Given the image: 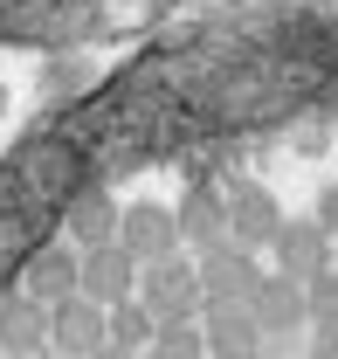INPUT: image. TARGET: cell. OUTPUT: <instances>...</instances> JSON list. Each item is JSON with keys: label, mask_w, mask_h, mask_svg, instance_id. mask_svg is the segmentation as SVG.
<instances>
[{"label": "cell", "mask_w": 338, "mask_h": 359, "mask_svg": "<svg viewBox=\"0 0 338 359\" xmlns=\"http://www.w3.org/2000/svg\"><path fill=\"white\" fill-rule=\"evenodd\" d=\"M48 346H55V359H104V346H111V311L90 304V297L55 304L48 311Z\"/></svg>", "instance_id": "2"}, {"label": "cell", "mask_w": 338, "mask_h": 359, "mask_svg": "<svg viewBox=\"0 0 338 359\" xmlns=\"http://www.w3.org/2000/svg\"><path fill=\"white\" fill-rule=\"evenodd\" d=\"M255 283H262V269H255V249H242V242L201 256V290H208V304H249Z\"/></svg>", "instance_id": "4"}, {"label": "cell", "mask_w": 338, "mask_h": 359, "mask_svg": "<svg viewBox=\"0 0 338 359\" xmlns=\"http://www.w3.org/2000/svg\"><path fill=\"white\" fill-rule=\"evenodd\" d=\"M173 215H180V242H194L201 256H214V249L235 242V228H228V194H214V187H194Z\"/></svg>", "instance_id": "7"}, {"label": "cell", "mask_w": 338, "mask_h": 359, "mask_svg": "<svg viewBox=\"0 0 338 359\" xmlns=\"http://www.w3.org/2000/svg\"><path fill=\"white\" fill-rule=\"evenodd\" d=\"M0 104H7V97H0Z\"/></svg>", "instance_id": "20"}, {"label": "cell", "mask_w": 338, "mask_h": 359, "mask_svg": "<svg viewBox=\"0 0 338 359\" xmlns=\"http://www.w3.org/2000/svg\"><path fill=\"white\" fill-rule=\"evenodd\" d=\"M311 359H338V332H318L311 339Z\"/></svg>", "instance_id": "17"}, {"label": "cell", "mask_w": 338, "mask_h": 359, "mask_svg": "<svg viewBox=\"0 0 338 359\" xmlns=\"http://www.w3.org/2000/svg\"><path fill=\"white\" fill-rule=\"evenodd\" d=\"M304 297H311V318H318V332H338V263L318 269L311 283H304Z\"/></svg>", "instance_id": "15"}, {"label": "cell", "mask_w": 338, "mask_h": 359, "mask_svg": "<svg viewBox=\"0 0 338 359\" xmlns=\"http://www.w3.org/2000/svg\"><path fill=\"white\" fill-rule=\"evenodd\" d=\"M249 311H255V325H262V332H297V325L311 318V297H304V283H297V276L269 269V276L255 283Z\"/></svg>", "instance_id": "9"}, {"label": "cell", "mask_w": 338, "mask_h": 359, "mask_svg": "<svg viewBox=\"0 0 338 359\" xmlns=\"http://www.w3.org/2000/svg\"><path fill=\"white\" fill-rule=\"evenodd\" d=\"M318 222H325V235L338 242V194H325V208H318Z\"/></svg>", "instance_id": "18"}, {"label": "cell", "mask_w": 338, "mask_h": 359, "mask_svg": "<svg viewBox=\"0 0 338 359\" xmlns=\"http://www.w3.org/2000/svg\"><path fill=\"white\" fill-rule=\"evenodd\" d=\"M118 242L152 269V263H166L173 249H180V215H166V208H131L125 228H118Z\"/></svg>", "instance_id": "10"}, {"label": "cell", "mask_w": 338, "mask_h": 359, "mask_svg": "<svg viewBox=\"0 0 338 359\" xmlns=\"http://www.w3.org/2000/svg\"><path fill=\"white\" fill-rule=\"evenodd\" d=\"M208 353L214 359H262V325L249 304H214L208 318Z\"/></svg>", "instance_id": "11"}, {"label": "cell", "mask_w": 338, "mask_h": 359, "mask_svg": "<svg viewBox=\"0 0 338 359\" xmlns=\"http://www.w3.org/2000/svg\"><path fill=\"white\" fill-rule=\"evenodd\" d=\"M228 228H235L242 249H262V242L283 235V208H276L255 180H235V187H228Z\"/></svg>", "instance_id": "8"}, {"label": "cell", "mask_w": 338, "mask_h": 359, "mask_svg": "<svg viewBox=\"0 0 338 359\" xmlns=\"http://www.w3.org/2000/svg\"><path fill=\"white\" fill-rule=\"evenodd\" d=\"M104 359H131V353H104Z\"/></svg>", "instance_id": "19"}, {"label": "cell", "mask_w": 338, "mask_h": 359, "mask_svg": "<svg viewBox=\"0 0 338 359\" xmlns=\"http://www.w3.org/2000/svg\"><path fill=\"white\" fill-rule=\"evenodd\" d=\"M118 228H125V215L111 208V194H90V201H76V215H69V235H76L83 249H104V242H118Z\"/></svg>", "instance_id": "13"}, {"label": "cell", "mask_w": 338, "mask_h": 359, "mask_svg": "<svg viewBox=\"0 0 338 359\" xmlns=\"http://www.w3.org/2000/svg\"><path fill=\"white\" fill-rule=\"evenodd\" d=\"M138 283H145V263L131 256L125 242L83 249V297H90V304L118 311V304H131V297H138Z\"/></svg>", "instance_id": "1"}, {"label": "cell", "mask_w": 338, "mask_h": 359, "mask_svg": "<svg viewBox=\"0 0 338 359\" xmlns=\"http://www.w3.org/2000/svg\"><path fill=\"white\" fill-rule=\"evenodd\" d=\"M262 359H269V353H262Z\"/></svg>", "instance_id": "21"}, {"label": "cell", "mask_w": 338, "mask_h": 359, "mask_svg": "<svg viewBox=\"0 0 338 359\" xmlns=\"http://www.w3.org/2000/svg\"><path fill=\"white\" fill-rule=\"evenodd\" d=\"M208 290H201V276L180 263V256H166V263L145 269V283H138V304L159 318V325H187L194 318V304H201Z\"/></svg>", "instance_id": "3"}, {"label": "cell", "mask_w": 338, "mask_h": 359, "mask_svg": "<svg viewBox=\"0 0 338 359\" xmlns=\"http://www.w3.org/2000/svg\"><path fill=\"white\" fill-rule=\"evenodd\" d=\"M35 304H69V297H83V249H69V242H55V249H42L35 263H28V283H21Z\"/></svg>", "instance_id": "5"}, {"label": "cell", "mask_w": 338, "mask_h": 359, "mask_svg": "<svg viewBox=\"0 0 338 359\" xmlns=\"http://www.w3.org/2000/svg\"><path fill=\"white\" fill-rule=\"evenodd\" d=\"M145 339H159V318L145 311L138 297H131V304H118V311H111V346H104V353H138Z\"/></svg>", "instance_id": "14"}, {"label": "cell", "mask_w": 338, "mask_h": 359, "mask_svg": "<svg viewBox=\"0 0 338 359\" xmlns=\"http://www.w3.org/2000/svg\"><path fill=\"white\" fill-rule=\"evenodd\" d=\"M201 353H208V339L194 325H159V339H152V359H201Z\"/></svg>", "instance_id": "16"}, {"label": "cell", "mask_w": 338, "mask_h": 359, "mask_svg": "<svg viewBox=\"0 0 338 359\" xmlns=\"http://www.w3.org/2000/svg\"><path fill=\"white\" fill-rule=\"evenodd\" d=\"M269 249H276V269H283V276H297V283H311L318 269L338 263V249H332V235H325V222H283V235H276Z\"/></svg>", "instance_id": "6"}, {"label": "cell", "mask_w": 338, "mask_h": 359, "mask_svg": "<svg viewBox=\"0 0 338 359\" xmlns=\"http://www.w3.org/2000/svg\"><path fill=\"white\" fill-rule=\"evenodd\" d=\"M35 346H48V304H35L28 290L0 311V353L7 359H28Z\"/></svg>", "instance_id": "12"}]
</instances>
